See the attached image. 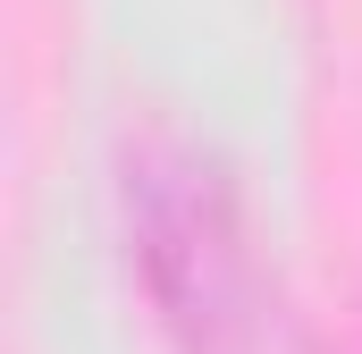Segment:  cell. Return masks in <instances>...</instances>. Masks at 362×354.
Listing matches in <instances>:
<instances>
[{
  "label": "cell",
  "mask_w": 362,
  "mask_h": 354,
  "mask_svg": "<svg viewBox=\"0 0 362 354\" xmlns=\"http://www.w3.org/2000/svg\"><path fill=\"white\" fill-rule=\"evenodd\" d=\"M127 211H135V253L152 270L160 312L185 329L194 354H219L236 338V219L211 169L177 144H135L127 152Z\"/></svg>",
  "instance_id": "obj_1"
}]
</instances>
